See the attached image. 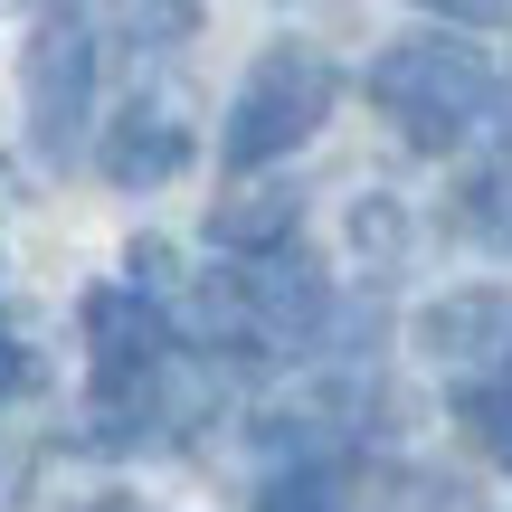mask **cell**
I'll return each mask as SVG.
<instances>
[{"label": "cell", "instance_id": "9c48e42d", "mask_svg": "<svg viewBox=\"0 0 512 512\" xmlns=\"http://www.w3.org/2000/svg\"><path fill=\"white\" fill-rule=\"evenodd\" d=\"M256 512H351V503H342V484H332V465H285V475H266Z\"/></svg>", "mask_w": 512, "mask_h": 512}, {"label": "cell", "instance_id": "5b68a950", "mask_svg": "<svg viewBox=\"0 0 512 512\" xmlns=\"http://www.w3.org/2000/svg\"><path fill=\"white\" fill-rule=\"evenodd\" d=\"M190 152H200V133H190V105L171 86L133 95L124 114L105 124V143H95V171H105L114 190H162L190 171Z\"/></svg>", "mask_w": 512, "mask_h": 512}, {"label": "cell", "instance_id": "8fae6325", "mask_svg": "<svg viewBox=\"0 0 512 512\" xmlns=\"http://www.w3.org/2000/svg\"><path fill=\"white\" fill-rule=\"evenodd\" d=\"M19 380H29V351H19V332H10V323H0V408H10V399H19Z\"/></svg>", "mask_w": 512, "mask_h": 512}, {"label": "cell", "instance_id": "3957f363", "mask_svg": "<svg viewBox=\"0 0 512 512\" xmlns=\"http://www.w3.org/2000/svg\"><path fill=\"white\" fill-rule=\"evenodd\" d=\"M95 19L86 10H38L29 48H19V114H29L38 162H67L95 124Z\"/></svg>", "mask_w": 512, "mask_h": 512}, {"label": "cell", "instance_id": "277c9868", "mask_svg": "<svg viewBox=\"0 0 512 512\" xmlns=\"http://www.w3.org/2000/svg\"><path fill=\"white\" fill-rule=\"evenodd\" d=\"M418 351L446 370V389L512 380V285H465V294H437V304L418 313Z\"/></svg>", "mask_w": 512, "mask_h": 512}, {"label": "cell", "instance_id": "8992f818", "mask_svg": "<svg viewBox=\"0 0 512 512\" xmlns=\"http://www.w3.org/2000/svg\"><path fill=\"white\" fill-rule=\"evenodd\" d=\"M209 238H219L228 256H275V247H294V200L285 190H238V200H219L209 209Z\"/></svg>", "mask_w": 512, "mask_h": 512}, {"label": "cell", "instance_id": "7c38bea8", "mask_svg": "<svg viewBox=\"0 0 512 512\" xmlns=\"http://www.w3.org/2000/svg\"><path fill=\"white\" fill-rule=\"evenodd\" d=\"M494 114H503V133H512V86H494ZM494 114H484V124H494Z\"/></svg>", "mask_w": 512, "mask_h": 512}, {"label": "cell", "instance_id": "30bf717a", "mask_svg": "<svg viewBox=\"0 0 512 512\" xmlns=\"http://www.w3.org/2000/svg\"><path fill=\"white\" fill-rule=\"evenodd\" d=\"M114 29H124L133 48H143V38H190V29H200V10H124Z\"/></svg>", "mask_w": 512, "mask_h": 512}, {"label": "cell", "instance_id": "52a82bcc", "mask_svg": "<svg viewBox=\"0 0 512 512\" xmlns=\"http://www.w3.org/2000/svg\"><path fill=\"white\" fill-rule=\"evenodd\" d=\"M446 228H456V238H475V247H494V256H512V162L475 171V181L446 200Z\"/></svg>", "mask_w": 512, "mask_h": 512}, {"label": "cell", "instance_id": "ba28073f", "mask_svg": "<svg viewBox=\"0 0 512 512\" xmlns=\"http://www.w3.org/2000/svg\"><path fill=\"white\" fill-rule=\"evenodd\" d=\"M456 418L475 427V446L512 475V380H484V389H456Z\"/></svg>", "mask_w": 512, "mask_h": 512}, {"label": "cell", "instance_id": "7a4b0ae2", "mask_svg": "<svg viewBox=\"0 0 512 512\" xmlns=\"http://www.w3.org/2000/svg\"><path fill=\"white\" fill-rule=\"evenodd\" d=\"M332 95H342V67H332L313 38L256 48V67L238 76V95H228V114H219V162L228 171H266V162H285V152H304L313 133L332 124Z\"/></svg>", "mask_w": 512, "mask_h": 512}, {"label": "cell", "instance_id": "6da1fadb", "mask_svg": "<svg viewBox=\"0 0 512 512\" xmlns=\"http://www.w3.org/2000/svg\"><path fill=\"white\" fill-rule=\"evenodd\" d=\"M494 57L475 48L465 29H408V38H389L380 57H370V105L389 114V124L408 133L418 152H446V143H465V133L494 114Z\"/></svg>", "mask_w": 512, "mask_h": 512}]
</instances>
